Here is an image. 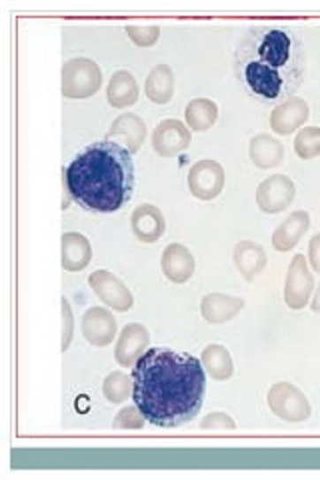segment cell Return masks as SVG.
Returning a JSON list of instances; mask_svg holds the SVG:
<instances>
[{
  "label": "cell",
  "instance_id": "obj_6",
  "mask_svg": "<svg viewBox=\"0 0 320 480\" xmlns=\"http://www.w3.org/2000/svg\"><path fill=\"white\" fill-rule=\"evenodd\" d=\"M188 184L190 190H193L198 198L210 200L218 197L225 187V170L220 168L217 162L202 160L190 170Z\"/></svg>",
  "mask_w": 320,
  "mask_h": 480
},
{
  "label": "cell",
  "instance_id": "obj_7",
  "mask_svg": "<svg viewBox=\"0 0 320 480\" xmlns=\"http://www.w3.org/2000/svg\"><path fill=\"white\" fill-rule=\"evenodd\" d=\"M312 290V275L309 273L307 262H304V257H296L291 265V270H288L286 276V290H285V298L291 308H302L309 303Z\"/></svg>",
  "mask_w": 320,
  "mask_h": 480
},
{
  "label": "cell",
  "instance_id": "obj_18",
  "mask_svg": "<svg viewBox=\"0 0 320 480\" xmlns=\"http://www.w3.org/2000/svg\"><path fill=\"white\" fill-rule=\"evenodd\" d=\"M310 260H312V267H315V270H318L320 273V235L312 238V243H310Z\"/></svg>",
  "mask_w": 320,
  "mask_h": 480
},
{
  "label": "cell",
  "instance_id": "obj_10",
  "mask_svg": "<svg viewBox=\"0 0 320 480\" xmlns=\"http://www.w3.org/2000/svg\"><path fill=\"white\" fill-rule=\"evenodd\" d=\"M242 300L232 297H220V294H212L202 300V314L209 322H226L228 319L240 311Z\"/></svg>",
  "mask_w": 320,
  "mask_h": 480
},
{
  "label": "cell",
  "instance_id": "obj_2",
  "mask_svg": "<svg viewBox=\"0 0 320 480\" xmlns=\"http://www.w3.org/2000/svg\"><path fill=\"white\" fill-rule=\"evenodd\" d=\"M234 74L258 103H286L307 76L301 36L285 25L250 27L234 50Z\"/></svg>",
  "mask_w": 320,
  "mask_h": 480
},
{
  "label": "cell",
  "instance_id": "obj_9",
  "mask_svg": "<svg viewBox=\"0 0 320 480\" xmlns=\"http://www.w3.org/2000/svg\"><path fill=\"white\" fill-rule=\"evenodd\" d=\"M309 230V214L307 213H294L291 219L283 222L277 232H274L272 243L278 251H288L299 243L301 236Z\"/></svg>",
  "mask_w": 320,
  "mask_h": 480
},
{
  "label": "cell",
  "instance_id": "obj_17",
  "mask_svg": "<svg viewBox=\"0 0 320 480\" xmlns=\"http://www.w3.org/2000/svg\"><path fill=\"white\" fill-rule=\"evenodd\" d=\"M296 154H299L301 159H312L320 154V128H304L302 133L296 136Z\"/></svg>",
  "mask_w": 320,
  "mask_h": 480
},
{
  "label": "cell",
  "instance_id": "obj_16",
  "mask_svg": "<svg viewBox=\"0 0 320 480\" xmlns=\"http://www.w3.org/2000/svg\"><path fill=\"white\" fill-rule=\"evenodd\" d=\"M187 119L194 130H207L217 120V105L210 100H194L187 108Z\"/></svg>",
  "mask_w": 320,
  "mask_h": 480
},
{
  "label": "cell",
  "instance_id": "obj_12",
  "mask_svg": "<svg viewBox=\"0 0 320 480\" xmlns=\"http://www.w3.org/2000/svg\"><path fill=\"white\" fill-rule=\"evenodd\" d=\"M234 260L240 273L245 275L248 281H253V278L264 268L266 257L261 246H256L253 243H242L236 246Z\"/></svg>",
  "mask_w": 320,
  "mask_h": 480
},
{
  "label": "cell",
  "instance_id": "obj_1",
  "mask_svg": "<svg viewBox=\"0 0 320 480\" xmlns=\"http://www.w3.org/2000/svg\"><path fill=\"white\" fill-rule=\"evenodd\" d=\"M207 392L202 362L171 348H149L133 368V400L144 421L177 429L198 416Z\"/></svg>",
  "mask_w": 320,
  "mask_h": 480
},
{
  "label": "cell",
  "instance_id": "obj_3",
  "mask_svg": "<svg viewBox=\"0 0 320 480\" xmlns=\"http://www.w3.org/2000/svg\"><path fill=\"white\" fill-rule=\"evenodd\" d=\"M72 198L90 213H117L133 198L136 173L131 152L117 143L88 144L66 168Z\"/></svg>",
  "mask_w": 320,
  "mask_h": 480
},
{
  "label": "cell",
  "instance_id": "obj_5",
  "mask_svg": "<svg viewBox=\"0 0 320 480\" xmlns=\"http://www.w3.org/2000/svg\"><path fill=\"white\" fill-rule=\"evenodd\" d=\"M294 200V184L285 174L272 176L261 184L256 192V203L264 213H280Z\"/></svg>",
  "mask_w": 320,
  "mask_h": 480
},
{
  "label": "cell",
  "instance_id": "obj_14",
  "mask_svg": "<svg viewBox=\"0 0 320 480\" xmlns=\"http://www.w3.org/2000/svg\"><path fill=\"white\" fill-rule=\"evenodd\" d=\"M166 275H169L172 281L177 283H185L187 278L193 275L194 270V259L190 257V252L185 249V246H171L166 251Z\"/></svg>",
  "mask_w": 320,
  "mask_h": 480
},
{
  "label": "cell",
  "instance_id": "obj_8",
  "mask_svg": "<svg viewBox=\"0 0 320 480\" xmlns=\"http://www.w3.org/2000/svg\"><path fill=\"white\" fill-rule=\"evenodd\" d=\"M309 119V106L299 98L288 100L280 105L270 116V125L278 135H288L294 128H299Z\"/></svg>",
  "mask_w": 320,
  "mask_h": 480
},
{
  "label": "cell",
  "instance_id": "obj_11",
  "mask_svg": "<svg viewBox=\"0 0 320 480\" xmlns=\"http://www.w3.org/2000/svg\"><path fill=\"white\" fill-rule=\"evenodd\" d=\"M250 157H253L255 165L261 168L277 166L280 165V160H283V146H280L278 141H274V138L261 135L250 144Z\"/></svg>",
  "mask_w": 320,
  "mask_h": 480
},
{
  "label": "cell",
  "instance_id": "obj_15",
  "mask_svg": "<svg viewBox=\"0 0 320 480\" xmlns=\"http://www.w3.org/2000/svg\"><path fill=\"white\" fill-rule=\"evenodd\" d=\"M202 362L204 370H209V375L218 378V381H223V378H228L232 375V360L225 346L218 345L209 346L202 354Z\"/></svg>",
  "mask_w": 320,
  "mask_h": 480
},
{
  "label": "cell",
  "instance_id": "obj_13",
  "mask_svg": "<svg viewBox=\"0 0 320 480\" xmlns=\"http://www.w3.org/2000/svg\"><path fill=\"white\" fill-rule=\"evenodd\" d=\"M155 143H156V151H163L164 154L179 152L188 144V133L180 122L169 120V122H164L163 127H158Z\"/></svg>",
  "mask_w": 320,
  "mask_h": 480
},
{
  "label": "cell",
  "instance_id": "obj_4",
  "mask_svg": "<svg viewBox=\"0 0 320 480\" xmlns=\"http://www.w3.org/2000/svg\"><path fill=\"white\" fill-rule=\"evenodd\" d=\"M270 410H274L285 421H304L310 414V406L307 397L301 391H296L293 384L280 383L274 386L269 394Z\"/></svg>",
  "mask_w": 320,
  "mask_h": 480
}]
</instances>
